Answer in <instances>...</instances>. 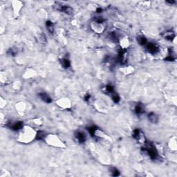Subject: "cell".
<instances>
[{
    "mask_svg": "<svg viewBox=\"0 0 177 177\" xmlns=\"http://www.w3.org/2000/svg\"><path fill=\"white\" fill-rule=\"evenodd\" d=\"M145 144H146V146L143 148V150H144V152H145L147 154V155L149 156V157L152 160H154V161L156 160L159 158V154L155 147L149 142H147Z\"/></svg>",
    "mask_w": 177,
    "mask_h": 177,
    "instance_id": "cell-1",
    "label": "cell"
},
{
    "mask_svg": "<svg viewBox=\"0 0 177 177\" xmlns=\"http://www.w3.org/2000/svg\"><path fill=\"white\" fill-rule=\"evenodd\" d=\"M55 8L58 10H59L60 12H63L66 13V14H68V15H71L73 13V9L70 6H65V5H62V3H55Z\"/></svg>",
    "mask_w": 177,
    "mask_h": 177,
    "instance_id": "cell-2",
    "label": "cell"
},
{
    "mask_svg": "<svg viewBox=\"0 0 177 177\" xmlns=\"http://www.w3.org/2000/svg\"><path fill=\"white\" fill-rule=\"evenodd\" d=\"M147 51L149 52V53L152 54V55H155L159 51V46L156 44L152 43V42H148L145 45Z\"/></svg>",
    "mask_w": 177,
    "mask_h": 177,
    "instance_id": "cell-3",
    "label": "cell"
},
{
    "mask_svg": "<svg viewBox=\"0 0 177 177\" xmlns=\"http://www.w3.org/2000/svg\"><path fill=\"white\" fill-rule=\"evenodd\" d=\"M75 137L79 143H83L86 140V136L82 131H77L75 133Z\"/></svg>",
    "mask_w": 177,
    "mask_h": 177,
    "instance_id": "cell-4",
    "label": "cell"
},
{
    "mask_svg": "<svg viewBox=\"0 0 177 177\" xmlns=\"http://www.w3.org/2000/svg\"><path fill=\"white\" fill-rule=\"evenodd\" d=\"M10 128L14 131H18L23 127V122L22 121L16 122L13 124L9 125Z\"/></svg>",
    "mask_w": 177,
    "mask_h": 177,
    "instance_id": "cell-5",
    "label": "cell"
},
{
    "mask_svg": "<svg viewBox=\"0 0 177 177\" xmlns=\"http://www.w3.org/2000/svg\"><path fill=\"white\" fill-rule=\"evenodd\" d=\"M38 96H39V97L44 102H45V103H50L52 102V100L51 98V97H50L47 93H44V92L40 93Z\"/></svg>",
    "mask_w": 177,
    "mask_h": 177,
    "instance_id": "cell-6",
    "label": "cell"
},
{
    "mask_svg": "<svg viewBox=\"0 0 177 177\" xmlns=\"http://www.w3.org/2000/svg\"><path fill=\"white\" fill-rule=\"evenodd\" d=\"M134 112L135 113L138 114V115H140L143 114L145 112V108H144V106L142 104H138L136 107H135V109H134Z\"/></svg>",
    "mask_w": 177,
    "mask_h": 177,
    "instance_id": "cell-7",
    "label": "cell"
},
{
    "mask_svg": "<svg viewBox=\"0 0 177 177\" xmlns=\"http://www.w3.org/2000/svg\"><path fill=\"white\" fill-rule=\"evenodd\" d=\"M148 119H149V121L151 122H153V123L157 122L158 120H159L157 115L155 114L154 113H153V112H151V113H149V114H148Z\"/></svg>",
    "mask_w": 177,
    "mask_h": 177,
    "instance_id": "cell-8",
    "label": "cell"
},
{
    "mask_svg": "<svg viewBox=\"0 0 177 177\" xmlns=\"http://www.w3.org/2000/svg\"><path fill=\"white\" fill-rule=\"evenodd\" d=\"M164 36H165V38L166 40L172 41L174 39V37H175V34H174V33L173 31H168L165 33Z\"/></svg>",
    "mask_w": 177,
    "mask_h": 177,
    "instance_id": "cell-9",
    "label": "cell"
},
{
    "mask_svg": "<svg viewBox=\"0 0 177 177\" xmlns=\"http://www.w3.org/2000/svg\"><path fill=\"white\" fill-rule=\"evenodd\" d=\"M97 127L96 126H92V127H89L88 128V131L89 132V134L92 137L95 138L96 136V132H97Z\"/></svg>",
    "mask_w": 177,
    "mask_h": 177,
    "instance_id": "cell-10",
    "label": "cell"
},
{
    "mask_svg": "<svg viewBox=\"0 0 177 177\" xmlns=\"http://www.w3.org/2000/svg\"><path fill=\"white\" fill-rule=\"evenodd\" d=\"M137 40H138V42L140 44V45H142V46H145L148 43L146 37L144 36H139L138 37Z\"/></svg>",
    "mask_w": 177,
    "mask_h": 177,
    "instance_id": "cell-11",
    "label": "cell"
},
{
    "mask_svg": "<svg viewBox=\"0 0 177 177\" xmlns=\"http://www.w3.org/2000/svg\"><path fill=\"white\" fill-rule=\"evenodd\" d=\"M61 64H62V66H63V68H69L70 66H71V62H70V61H69L68 59L64 58V59H62V60H61Z\"/></svg>",
    "mask_w": 177,
    "mask_h": 177,
    "instance_id": "cell-12",
    "label": "cell"
},
{
    "mask_svg": "<svg viewBox=\"0 0 177 177\" xmlns=\"http://www.w3.org/2000/svg\"><path fill=\"white\" fill-rule=\"evenodd\" d=\"M140 135H141V132H140V129H134V131H133L132 136H133L134 138L136 139V140H140Z\"/></svg>",
    "mask_w": 177,
    "mask_h": 177,
    "instance_id": "cell-13",
    "label": "cell"
},
{
    "mask_svg": "<svg viewBox=\"0 0 177 177\" xmlns=\"http://www.w3.org/2000/svg\"><path fill=\"white\" fill-rule=\"evenodd\" d=\"M46 26H47V30L49 31V32L51 33V34H53V31H54L53 22H51V21H47V22H46Z\"/></svg>",
    "mask_w": 177,
    "mask_h": 177,
    "instance_id": "cell-14",
    "label": "cell"
},
{
    "mask_svg": "<svg viewBox=\"0 0 177 177\" xmlns=\"http://www.w3.org/2000/svg\"><path fill=\"white\" fill-rule=\"evenodd\" d=\"M45 137H46V133L44 131H38L37 133L35 138H36L37 140H42Z\"/></svg>",
    "mask_w": 177,
    "mask_h": 177,
    "instance_id": "cell-15",
    "label": "cell"
},
{
    "mask_svg": "<svg viewBox=\"0 0 177 177\" xmlns=\"http://www.w3.org/2000/svg\"><path fill=\"white\" fill-rule=\"evenodd\" d=\"M105 89L106 92H107V93H112V94L113 93H114V89L113 86L111 85V84H107V85H106L105 87Z\"/></svg>",
    "mask_w": 177,
    "mask_h": 177,
    "instance_id": "cell-16",
    "label": "cell"
},
{
    "mask_svg": "<svg viewBox=\"0 0 177 177\" xmlns=\"http://www.w3.org/2000/svg\"><path fill=\"white\" fill-rule=\"evenodd\" d=\"M112 100H113V101H114V103H119V101L120 100V96H119V95H118V93H113L112 94Z\"/></svg>",
    "mask_w": 177,
    "mask_h": 177,
    "instance_id": "cell-17",
    "label": "cell"
},
{
    "mask_svg": "<svg viewBox=\"0 0 177 177\" xmlns=\"http://www.w3.org/2000/svg\"><path fill=\"white\" fill-rule=\"evenodd\" d=\"M110 172H111V174H112V176H114V177H118V176L120 175L119 171L115 168H110Z\"/></svg>",
    "mask_w": 177,
    "mask_h": 177,
    "instance_id": "cell-18",
    "label": "cell"
},
{
    "mask_svg": "<svg viewBox=\"0 0 177 177\" xmlns=\"http://www.w3.org/2000/svg\"><path fill=\"white\" fill-rule=\"evenodd\" d=\"M16 53H17V51H14L13 49H10L9 51H8V53H9L10 55H11V56H15Z\"/></svg>",
    "mask_w": 177,
    "mask_h": 177,
    "instance_id": "cell-19",
    "label": "cell"
},
{
    "mask_svg": "<svg viewBox=\"0 0 177 177\" xmlns=\"http://www.w3.org/2000/svg\"><path fill=\"white\" fill-rule=\"evenodd\" d=\"M90 98H91V96L90 94H89V93H87V95L84 96V100H85V101H89V100H90Z\"/></svg>",
    "mask_w": 177,
    "mask_h": 177,
    "instance_id": "cell-20",
    "label": "cell"
},
{
    "mask_svg": "<svg viewBox=\"0 0 177 177\" xmlns=\"http://www.w3.org/2000/svg\"><path fill=\"white\" fill-rule=\"evenodd\" d=\"M102 10H103V9H102V8H98V9H97V12H102Z\"/></svg>",
    "mask_w": 177,
    "mask_h": 177,
    "instance_id": "cell-21",
    "label": "cell"
},
{
    "mask_svg": "<svg viewBox=\"0 0 177 177\" xmlns=\"http://www.w3.org/2000/svg\"><path fill=\"white\" fill-rule=\"evenodd\" d=\"M166 2H167V3H170V4H172V3H175V1H166Z\"/></svg>",
    "mask_w": 177,
    "mask_h": 177,
    "instance_id": "cell-22",
    "label": "cell"
}]
</instances>
